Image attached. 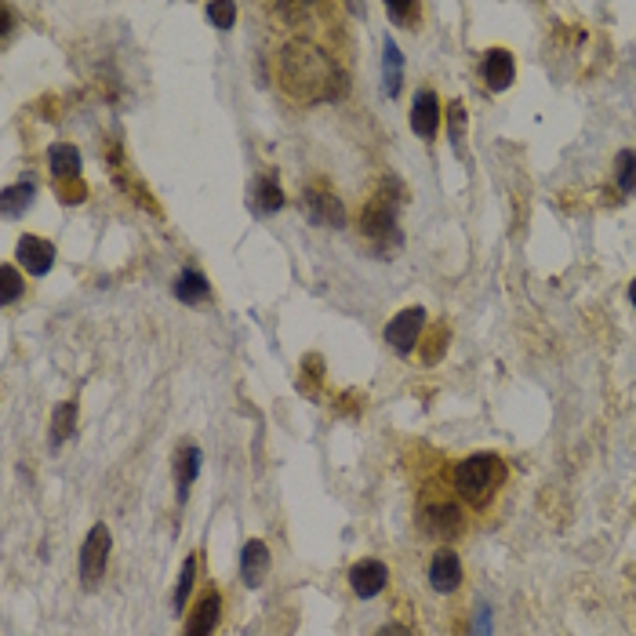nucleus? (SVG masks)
Masks as SVG:
<instances>
[{"label":"nucleus","instance_id":"nucleus-1","mask_svg":"<svg viewBox=\"0 0 636 636\" xmlns=\"http://www.w3.org/2000/svg\"><path fill=\"white\" fill-rule=\"evenodd\" d=\"M280 80H284V91H291L302 102L335 99L338 91H342L338 66L320 48L306 44V40H291L288 48H284V55H280Z\"/></svg>","mask_w":636,"mask_h":636},{"label":"nucleus","instance_id":"nucleus-2","mask_svg":"<svg viewBox=\"0 0 636 636\" xmlns=\"http://www.w3.org/2000/svg\"><path fill=\"white\" fill-rule=\"evenodd\" d=\"M400 200H404V189H400L397 179H386L382 186L375 189V197L368 200V208L360 215V229L364 237L375 240L378 251H393L404 244V233L397 226V211Z\"/></svg>","mask_w":636,"mask_h":636},{"label":"nucleus","instance_id":"nucleus-3","mask_svg":"<svg viewBox=\"0 0 636 636\" xmlns=\"http://www.w3.org/2000/svg\"><path fill=\"white\" fill-rule=\"evenodd\" d=\"M502 484H506V462L491 451H477L455 466V491L469 506H487Z\"/></svg>","mask_w":636,"mask_h":636},{"label":"nucleus","instance_id":"nucleus-4","mask_svg":"<svg viewBox=\"0 0 636 636\" xmlns=\"http://www.w3.org/2000/svg\"><path fill=\"white\" fill-rule=\"evenodd\" d=\"M418 527L429 538H437V542H455L466 531V517H462L458 502H451V498H426L418 506Z\"/></svg>","mask_w":636,"mask_h":636},{"label":"nucleus","instance_id":"nucleus-5","mask_svg":"<svg viewBox=\"0 0 636 636\" xmlns=\"http://www.w3.org/2000/svg\"><path fill=\"white\" fill-rule=\"evenodd\" d=\"M113 553V535L106 524H95L80 546V586L84 589H99L102 578H106V567H110Z\"/></svg>","mask_w":636,"mask_h":636},{"label":"nucleus","instance_id":"nucleus-6","mask_svg":"<svg viewBox=\"0 0 636 636\" xmlns=\"http://www.w3.org/2000/svg\"><path fill=\"white\" fill-rule=\"evenodd\" d=\"M48 168H51V179H55V186H59V193H62V200H66V204H80V200L88 197V186H80V153H77V146H66V142L51 146Z\"/></svg>","mask_w":636,"mask_h":636},{"label":"nucleus","instance_id":"nucleus-7","mask_svg":"<svg viewBox=\"0 0 636 636\" xmlns=\"http://www.w3.org/2000/svg\"><path fill=\"white\" fill-rule=\"evenodd\" d=\"M426 328V309L422 306H411V309H400L397 317L386 324V342L397 353H411L418 346V335Z\"/></svg>","mask_w":636,"mask_h":636},{"label":"nucleus","instance_id":"nucleus-8","mask_svg":"<svg viewBox=\"0 0 636 636\" xmlns=\"http://www.w3.org/2000/svg\"><path fill=\"white\" fill-rule=\"evenodd\" d=\"M429 586L437 589V593H455L462 586V560H458L455 549H437L433 557H429Z\"/></svg>","mask_w":636,"mask_h":636},{"label":"nucleus","instance_id":"nucleus-9","mask_svg":"<svg viewBox=\"0 0 636 636\" xmlns=\"http://www.w3.org/2000/svg\"><path fill=\"white\" fill-rule=\"evenodd\" d=\"M389 582V567L382 560H360L349 567V586L360 600H375Z\"/></svg>","mask_w":636,"mask_h":636},{"label":"nucleus","instance_id":"nucleus-10","mask_svg":"<svg viewBox=\"0 0 636 636\" xmlns=\"http://www.w3.org/2000/svg\"><path fill=\"white\" fill-rule=\"evenodd\" d=\"M411 131H415L418 139H433L440 131V99L437 91L422 88L411 102Z\"/></svg>","mask_w":636,"mask_h":636},{"label":"nucleus","instance_id":"nucleus-11","mask_svg":"<svg viewBox=\"0 0 636 636\" xmlns=\"http://www.w3.org/2000/svg\"><path fill=\"white\" fill-rule=\"evenodd\" d=\"M306 211L309 219L317 222V226H346V208H342V200L328 189H306Z\"/></svg>","mask_w":636,"mask_h":636},{"label":"nucleus","instance_id":"nucleus-12","mask_svg":"<svg viewBox=\"0 0 636 636\" xmlns=\"http://www.w3.org/2000/svg\"><path fill=\"white\" fill-rule=\"evenodd\" d=\"M219 618H222V597L215 593V589H208V593L197 600L193 615H189L186 636H215V629H219Z\"/></svg>","mask_w":636,"mask_h":636},{"label":"nucleus","instance_id":"nucleus-13","mask_svg":"<svg viewBox=\"0 0 636 636\" xmlns=\"http://www.w3.org/2000/svg\"><path fill=\"white\" fill-rule=\"evenodd\" d=\"M480 73H484V84L491 91H506L513 84V77H517V62H513V55L506 48H491L484 55V62H480Z\"/></svg>","mask_w":636,"mask_h":636},{"label":"nucleus","instance_id":"nucleus-14","mask_svg":"<svg viewBox=\"0 0 636 636\" xmlns=\"http://www.w3.org/2000/svg\"><path fill=\"white\" fill-rule=\"evenodd\" d=\"M19 262H22V269H26V273H33V277H44V273L55 266V244L26 233V237L19 240Z\"/></svg>","mask_w":636,"mask_h":636},{"label":"nucleus","instance_id":"nucleus-15","mask_svg":"<svg viewBox=\"0 0 636 636\" xmlns=\"http://www.w3.org/2000/svg\"><path fill=\"white\" fill-rule=\"evenodd\" d=\"M200 462H204V455H200V448L197 444H182L179 448V455H175V495H179V502H186V495H189V487H193V480L200 477Z\"/></svg>","mask_w":636,"mask_h":636},{"label":"nucleus","instance_id":"nucleus-16","mask_svg":"<svg viewBox=\"0 0 636 636\" xmlns=\"http://www.w3.org/2000/svg\"><path fill=\"white\" fill-rule=\"evenodd\" d=\"M240 575H244V582H248L251 589L262 586V578L269 575V549H266V542L251 538L248 546H244V553H240Z\"/></svg>","mask_w":636,"mask_h":636},{"label":"nucleus","instance_id":"nucleus-17","mask_svg":"<svg viewBox=\"0 0 636 636\" xmlns=\"http://www.w3.org/2000/svg\"><path fill=\"white\" fill-rule=\"evenodd\" d=\"M171 291H175V299L186 302V306H197V302H204L211 295L208 277H204V273H197V269H182Z\"/></svg>","mask_w":636,"mask_h":636},{"label":"nucleus","instance_id":"nucleus-18","mask_svg":"<svg viewBox=\"0 0 636 636\" xmlns=\"http://www.w3.org/2000/svg\"><path fill=\"white\" fill-rule=\"evenodd\" d=\"M382 80H386V95L389 99H397L400 95V84H404V55L393 40L382 44Z\"/></svg>","mask_w":636,"mask_h":636},{"label":"nucleus","instance_id":"nucleus-19","mask_svg":"<svg viewBox=\"0 0 636 636\" xmlns=\"http://www.w3.org/2000/svg\"><path fill=\"white\" fill-rule=\"evenodd\" d=\"M73 429H77V400H66L51 415V451H59L73 437Z\"/></svg>","mask_w":636,"mask_h":636},{"label":"nucleus","instance_id":"nucleus-20","mask_svg":"<svg viewBox=\"0 0 636 636\" xmlns=\"http://www.w3.org/2000/svg\"><path fill=\"white\" fill-rule=\"evenodd\" d=\"M280 208H284V189L277 186L273 175H262L259 186H255V211L259 215H273Z\"/></svg>","mask_w":636,"mask_h":636},{"label":"nucleus","instance_id":"nucleus-21","mask_svg":"<svg viewBox=\"0 0 636 636\" xmlns=\"http://www.w3.org/2000/svg\"><path fill=\"white\" fill-rule=\"evenodd\" d=\"M33 197H37V186H33V182H19V186H8V189H4V215H8V219L22 215V211L33 204Z\"/></svg>","mask_w":636,"mask_h":636},{"label":"nucleus","instance_id":"nucleus-22","mask_svg":"<svg viewBox=\"0 0 636 636\" xmlns=\"http://www.w3.org/2000/svg\"><path fill=\"white\" fill-rule=\"evenodd\" d=\"M615 186L626 197H636V150H622L615 157Z\"/></svg>","mask_w":636,"mask_h":636},{"label":"nucleus","instance_id":"nucleus-23","mask_svg":"<svg viewBox=\"0 0 636 636\" xmlns=\"http://www.w3.org/2000/svg\"><path fill=\"white\" fill-rule=\"evenodd\" d=\"M193 582H197V557H186L179 571V589H175V597H171V611H182L189 604V593H193Z\"/></svg>","mask_w":636,"mask_h":636},{"label":"nucleus","instance_id":"nucleus-24","mask_svg":"<svg viewBox=\"0 0 636 636\" xmlns=\"http://www.w3.org/2000/svg\"><path fill=\"white\" fill-rule=\"evenodd\" d=\"M204 15H208V22L215 26V30H229V26H233V19H237V8H233V4H222V0H215V4H208V8H204Z\"/></svg>","mask_w":636,"mask_h":636},{"label":"nucleus","instance_id":"nucleus-25","mask_svg":"<svg viewBox=\"0 0 636 636\" xmlns=\"http://www.w3.org/2000/svg\"><path fill=\"white\" fill-rule=\"evenodd\" d=\"M386 15H389L393 22H400V26L408 22L411 30H415V26H418V15H422V8H418L415 0H408V4H386Z\"/></svg>","mask_w":636,"mask_h":636},{"label":"nucleus","instance_id":"nucleus-26","mask_svg":"<svg viewBox=\"0 0 636 636\" xmlns=\"http://www.w3.org/2000/svg\"><path fill=\"white\" fill-rule=\"evenodd\" d=\"M22 295V280H19V269L15 266H4V291H0V302L11 306V302Z\"/></svg>","mask_w":636,"mask_h":636},{"label":"nucleus","instance_id":"nucleus-27","mask_svg":"<svg viewBox=\"0 0 636 636\" xmlns=\"http://www.w3.org/2000/svg\"><path fill=\"white\" fill-rule=\"evenodd\" d=\"M462 131H466V106L462 102H451V139L462 146Z\"/></svg>","mask_w":636,"mask_h":636},{"label":"nucleus","instance_id":"nucleus-28","mask_svg":"<svg viewBox=\"0 0 636 636\" xmlns=\"http://www.w3.org/2000/svg\"><path fill=\"white\" fill-rule=\"evenodd\" d=\"M473 636H491V607H477V622H473Z\"/></svg>","mask_w":636,"mask_h":636},{"label":"nucleus","instance_id":"nucleus-29","mask_svg":"<svg viewBox=\"0 0 636 636\" xmlns=\"http://www.w3.org/2000/svg\"><path fill=\"white\" fill-rule=\"evenodd\" d=\"M378 636H411L408 626H400V622H389V626L378 629Z\"/></svg>","mask_w":636,"mask_h":636},{"label":"nucleus","instance_id":"nucleus-30","mask_svg":"<svg viewBox=\"0 0 636 636\" xmlns=\"http://www.w3.org/2000/svg\"><path fill=\"white\" fill-rule=\"evenodd\" d=\"M629 299H633V306H636V277H633V284H629Z\"/></svg>","mask_w":636,"mask_h":636}]
</instances>
